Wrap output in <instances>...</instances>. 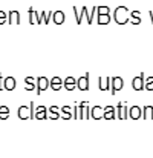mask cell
<instances>
[{
    "label": "cell",
    "mask_w": 153,
    "mask_h": 158,
    "mask_svg": "<svg viewBox=\"0 0 153 158\" xmlns=\"http://www.w3.org/2000/svg\"><path fill=\"white\" fill-rule=\"evenodd\" d=\"M28 14H29V23H31V25H35L37 20H38V14H40V12H35L34 8H29V9H28Z\"/></svg>",
    "instance_id": "obj_24"
},
{
    "label": "cell",
    "mask_w": 153,
    "mask_h": 158,
    "mask_svg": "<svg viewBox=\"0 0 153 158\" xmlns=\"http://www.w3.org/2000/svg\"><path fill=\"white\" fill-rule=\"evenodd\" d=\"M61 118H64V120H70L72 118V112H70V106H63L61 109Z\"/></svg>",
    "instance_id": "obj_25"
},
{
    "label": "cell",
    "mask_w": 153,
    "mask_h": 158,
    "mask_svg": "<svg viewBox=\"0 0 153 158\" xmlns=\"http://www.w3.org/2000/svg\"><path fill=\"white\" fill-rule=\"evenodd\" d=\"M144 80H146V75L141 72L138 77L133 78V81H132V88H133L135 91H143V89H144Z\"/></svg>",
    "instance_id": "obj_6"
},
{
    "label": "cell",
    "mask_w": 153,
    "mask_h": 158,
    "mask_svg": "<svg viewBox=\"0 0 153 158\" xmlns=\"http://www.w3.org/2000/svg\"><path fill=\"white\" fill-rule=\"evenodd\" d=\"M34 118H37V120H45V118H48V107H45V106H38V107L35 109Z\"/></svg>",
    "instance_id": "obj_14"
},
{
    "label": "cell",
    "mask_w": 153,
    "mask_h": 158,
    "mask_svg": "<svg viewBox=\"0 0 153 158\" xmlns=\"http://www.w3.org/2000/svg\"><path fill=\"white\" fill-rule=\"evenodd\" d=\"M98 89L100 91H109L110 89V77L107 78H98Z\"/></svg>",
    "instance_id": "obj_16"
},
{
    "label": "cell",
    "mask_w": 153,
    "mask_h": 158,
    "mask_svg": "<svg viewBox=\"0 0 153 158\" xmlns=\"http://www.w3.org/2000/svg\"><path fill=\"white\" fill-rule=\"evenodd\" d=\"M141 115H143V107H139V106H130L129 107V117L132 120H139Z\"/></svg>",
    "instance_id": "obj_9"
},
{
    "label": "cell",
    "mask_w": 153,
    "mask_h": 158,
    "mask_svg": "<svg viewBox=\"0 0 153 158\" xmlns=\"http://www.w3.org/2000/svg\"><path fill=\"white\" fill-rule=\"evenodd\" d=\"M144 89L146 91H153V77H149L144 80Z\"/></svg>",
    "instance_id": "obj_27"
},
{
    "label": "cell",
    "mask_w": 153,
    "mask_h": 158,
    "mask_svg": "<svg viewBox=\"0 0 153 158\" xmlns=\"http://www.w3.org/2000/svg\"><path fill=\"white\" fill-rule=\"evenodd\" d=\"M91 117L94 120H101L103 118V107L101 106H94L91 109Z\"/></svg>",
    "instance_id": "obj_17"
},
{
    "label": "cell",
    "mask_w": 153,
    "mask_h": 158,
    "mask_svg": "<svg viewBox=\"0 0 153 158\" xmlns=\"http://www.w3.org/2000/svg\"><path fill=\"white\" fill-rule=\"evenodd\" d=\"M141 118H144V120H153V106H144L143 107V115H141Z\"/></svg>",
    "instance_id": "obj_20"
},
{
    "label": "cell",
    "mask_w": 153,
    "mask_h": 158,
    "mask_svg": "<svg viewBox=\"0 0 153 158\" xmlns=\"http://www.w3.org/2000/svg\"><path fill=\"white\" fill-rule=\"evenodd\" d=\"M113 19L118 25H126L129 22V8L124 5H119L113 11Z\"/></svg>",
    "instance_id": "obj_1"
},
{
    "label": "cell",
    "mask_w": 153,
    "mask_h": 158,
    "mask_svg": "<svg viewBox=\"0 0 153 158\" xmlns=\"http://www.w3.org/2000/svg\"><path fill=\"white\" fill-rule=\"evenodd\" d=\"M9 117V107L8 106H0V120H6Z\"/></svg>",
    "instance_id": "obj_26"
},
{
    "label": "cell",
    "mask_w": 153,
    "mask_h": 158,
    "mask_svg": "<svg viewBox=\"0 0 153 158\" xmlns=\"http://www.w3.org/2000/svg\"><path fill=\"white\" fill-rule=\"evenodd\" d=\"M84 17H86V22H87V20H89V14H87V8H86V6H83V8H81V12H80V14H78V17L75 19L77 25H81Z\"/></svg>",
    "instance_id": "obj_21"
},
{
    "label": "cell",
    "mask_w": 153,
    "mask_h": 158,
    "mask_svg": "<svg viewBox=\"0 0 153 158\" xmlns=\"http://www.w3.org/2000/svg\"><path fill=\"white\" fill-rule=\"evenodd\" d=\"M49 86H51L54 91H60L61 86H63V80L60 77H54V78H51V81H49Z\"/></svg>",
    "instance_id": "obj_18"
},
{
    "label": "cell",
    "mask_w": 153,
    "mask_h": 158,
    "mask_svg": "<svg viewBox=\"0 0 153 158\" xmlns=\"http://www.w3.org/2000/svg\"><path fill=\"white\" fill-rule=\"evenodd\" d=\"M72 118H77L78 120V106L77 105L72 107Z\"/></svg>",
    "instance_id": "obj_31"
},
{
    "label": "cell",
    "mask_w": 153,
    "mask_h": 158,
    "mask_svg": "<svg viewBox=\"0 0 153 158\" xmlns=\"http://www.w3.org/2000/svg\"><path fill=\"white\" fill-rule=\"evenodd\" d=\"M112 20L110 14H97V23L98 25H109Z\"/></svg>",
    "instance_id": "obj_19"
},
{
    "label": "cell",
    "mask_w": 153,
    "mask_h": 158,
    "mask_svg": "<svg viewBox=\"0 0 153 158\" xmlns=\"http://www.w3.org/2000/svg\"><path fill=\"white\" fill-rule=\"evenodd\" d=\"M127 117H129V107H127V105H126L124 102L118 103V105H116V118L126 120Z\"/></svg>",
    "instance_id": "obj_5"
},
{
    "label": "cell",
    "mask_w": 153,
    "mask_h": 158,
    "mask_svg": "<svg viewBox=\"0 0 153 158\" xmlns=\"http://www.w3.org/2000/svg\"><path fill=\"white\" fill-rule=\"evenodd\" d=\"M149 15H150V22H152V25H153V12H152V11L149 12Z\"/></svg>",
    "instance_id": "obj_33"
},
{
    "label": "cell",
    "mask_w": 153,
    "mask_h": 158,
    "mask_svg": "<svg viewBox=\"0 0 153 158\" xmlns=\"http://www.w3.org/2000/svg\"><path fill=\"white\" fill-rule=\"evenodd\" d=\"M123 86H124V81H123L121 77H112L110 78V92H112V95H115V92L121 91Z\"/></svg>",
    "instance_id": "obj_3"
},
{
    "label": "cell",
    "mask_w": 153,
    "mask_h": 158,
    "mask_svg": "<svg viewBox=\"0 0 153 158\" xmlns=\"http://www.w3.org/2000/svg\"><path fill=\"white\" fill-rule=\"evenodd\" d=\"M97 14H110V8L107 5L104 6H97Z\"/></svg>",
    "instance_id": "obj_28"
},
{
    "label": "cell",
    "mask_w": 153,
    "mask_h": 158,
    "mask_svg": "<svg viewBox=\"0 0 153 158\" xmlns=\"http://www.w3.org/2000/svg\"><path fill=\"white\" fill-rule=\"evenodd\" d=\"M77 88L80 91H89V74H86L77 80Z\"/></svg>",
    "instance_id": "obj_8"
},
{
    "label": "cell",
    "mask_w": 153,
    "mask_h": 158,
    "mask_svg": "<svg viewBox=\"0 0 153 158\" xmlns=\"http://www.w3.org/2000/svg\"><path fill=\"white\" fill-rule=\"evenodd\" d=\"M78 120L81 118H91V107L87 105V102H81L78 103Z\"/></svg>",
    "instance_id": "obj_2"
},
{
    "label": "cell",
    "mask_w": 153,
    "mask_h": 158,
    "mask_svg": "<svg viewBox=\"0 0 153 158\" xmlns=\"http://www.w3.org/2000/svg\"><path fill=\"white\" fill-rule=\"evenodd\" d=\"M15 86H17V81H15L14 77H6V78H3V89H5V91H14Z\"/></svg>",
    "instance_id": "obj_10"
},
{
    "label": "cell",
    "mask_w": 153,
    "mask_h": 158,
    "mask_svg": "<svg viewBox=\"0 0 153 158\" xmlns=\"http://www.w3.org/2000/svg\"><path fill=\"white\" fill-rule=\"evenodd\" d=\"M25 89L26 91H34L35 89V78L34 77H26L25 78Z\"/></svg>",
    "instance_id": "obj_23"
},
{
    "label": "cell",
    "mask_w": 153,
    "mask_h": 158,
    "mask_svg": "<svg viewBox=\"0 0 153 158\" xmlns=\"http://www.w3.org/2000/svg\"><path fill=\"white\" fill-rule=\"evenodd\" d=\"M6 20H8V14L5 11H0V25L6 23Z\"/></svg>",
    "instance_id": "obj_30"
},
{
    "label": "cell",
    "mask_w": 153,
    "mask_h": 158,
    "mask_svg": "<svg viewBox=\"0 0 153 158\" xmlns=\"http://www.w3.org/2000/svg\"><path fill=\"white\" fill-rule=\"evenodd\" d=\"M52 20L55 25H63L64 20H66V14L63 11H54L52 12Z\"/></svg>",
    "instance_id": "obj_11"
},
{
    "label": "cell",
    "mask_w": 153,
    "mask_h": 158,
    "mask_svg": "<svg viewBox=\"0 0 153 158\" xmlns=\"http://www.w3.org/2000/svg\"><path fill=\"white\" fill-rule=\"evenodd\" d=\"M17 115L20 120H28L31 118V110H29V106H20L17 109Z\"/></svg>",
    "instance_id": "obj_12"
},
{
    "label": "cell",
    "mask_w": 153,
    "mask_h": 158,
    "mask_svg": "<svg viewBox=\"0 0 153 158\" xmlns=\"http://www.w3.org/2000/svg\"><path fill=\"white\" fill-rule=\"evenodd\" d=\"M0 91H5L3 89V75L0 74Z\"/></svg>",
    "instance_id": "obj_32"
},
{
    "label": "cell",
    "mask_w": 153,
    "mask_h": 158,
    "mask_svg": "<svg viewBox=\"0 0 153 158\" xmlns=\"http://www.w3.org/2000/svg\"><path fill=\"white\" fill-rule=\"evenodd\" d=\"M6 14H8L6 23H9V25H18L20 23V12L18 11H9Z\"/></svg>",
    "instance_id": "obj_7"
},
{
    "label": "cell",
    "mask_w": 153,
    "mask_h": 158,
    "mask_svg": "<svg viewBox=\"0 0 153 158\" xmlns=\"http://www.w3.org/2000/svg\"><path fill=\"white\" fill-rule=\"evenodd\" d=\"M63 86L66 88V91H74L77 88V80L74 77H67L64 81H63Z\"/></svg>",
    "instance_id": "obj_15"
},
{
    "label": "cell",
    "mask_w": 153,
    "mask_h": 158,
    "mask_svg": "<svg viewBox=\"0 0 153 158\" xmlns=\"http://www.w3.org/2000/svg\"><path fill=\"white\" fill-rule=\"evenodd\" d=\"M49 88V78L46 77H38L37 81H35V89H37V94L40 95L43 91H46Z\"/></svg>",
    "instance_id": "obj_4"
},
{
    "label": "cell",
    "mask_w": 153,
    "mask_h": 158,
    "mask_svg": "<svg viewBox=\"0 0 153 158\" xmlns=\"http://www.w3.org/2000/svg\"><path fill=\"white\" fill-rule=\"evenodd\" d=\"M115 107L113 106H106L103 107V118L104 120H115Z\"/></svg>",
    "instance_id": "obj_13"
},
{
    "label": "cell",
    "mask_w": 153,
    "mask_h": 158,
    "mask_svg": "<svg viewBox=\"0 0 153 158\" xmlns=\"http://www.w3.org/2000/svg\"><path fill=\"white\" fill-rule=\"evenodd\" d=\"M58 107L57 106H51L49 109H48V118H51V120H58L60 118V114H58Z\"/></svg>",
    "instance_id": "obj_22"
},
{
    "label": "cell",
    "mask_w": 153,
    "mask_h": 158,
    "mask_svg": "<svg viewBox=\"0 0 153 158\" xmlns=\"http://www.w3.org/2000/svg\"><path fill=\"white\" fill-rule=\"evenodd\" d=\"M130 19H139L141 17V11H129Z\"/></svg>",
    "instance_id": "obj_29"
}]
</instances>
